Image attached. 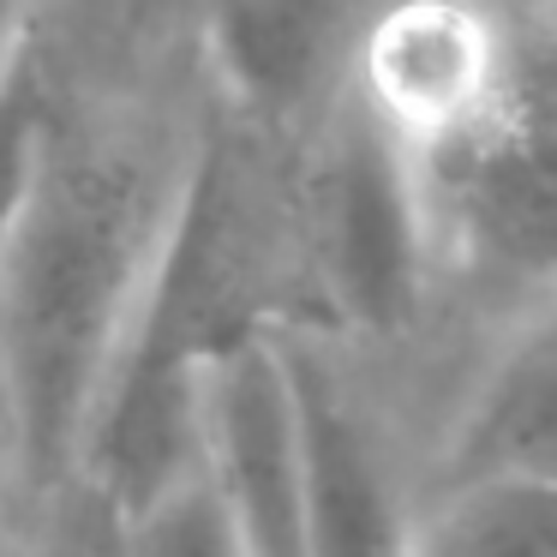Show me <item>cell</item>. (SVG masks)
<instances>
[{"instance_id":"obj_10","label":"cell","mask_w":557,"mask_h":557,"mask_svg":"<svg viewBox=\"0 0 557 557\" xmlns=\"http://www.w3.org/2000/svg\"><path fill=\"white\" fill-rule=\"evenodd\" d=\"M126 557H246L210 468L186 473L181 485L126 516Z\"/></svg>"},{"instance_id":"obj_5","label":"cell","mask_w":557,"mask_h":557,"mask_svg":"<svg viewBox=\"0 0 557 557\" xmlns=\"http://www.w3.org/2000/svg\"><path fill=\"white\" fill-rule=\"evenodd\" d=\"M205 468L246 557H312L288 330L234 348L205 384Z\"/></svg>"},{"instance_id":"obj_7","label":"cell","mask_w":557,"mask_h":557,"mask_svg":"<svg viewBox=\"0 0 557 557\" xmlns=\"http://www.w3.org/2000/svg\"><path fill=\"white\" fill-rule=\"evenodd\" d=\"M497 468H557V300L521 312L437 456V480Z\"/></svg>"},{"instance_id":"obj_9","label":"cell","mask_w":557,"mask_h":557,"mask_svg":"<svg viewBox=\"0 0 557 557\" xmlns=\"http://www.w3.org/2000/svg\"><path fill=\"white\" fill-rule=\"evenodd\" d=\"M66 73H73V61H66L61 13H49L42 30L0 73V246H7L30 186H37L42 150H49L54 121H61Z\"/></svg>"},{"instance_id":"obj_8","label":"cell","mask_w":557,"mask_h":557,"mask_svg":"<svg viewBox=\"0 0 557 557\" xmlns=\"http://www.w3.org/2000/svg\"><path fill=\"white\" fill-rule=\"evenodd\" d=\"M408 557H557V468L437 480V504L413 516Z\"/></svg>"},{"instance_id":"obj_3","label":"cell","mask_w":557,"mask_h":557,"mask_svg":"<svg viewBox=\"0 0 557 557\" xmlns=\"http://www.w3.org/2000/svg\"><path fill=\"white\" fill-rule=\"evenodd\" d=\"M288 186L306 336H330L336 348L401 336L437 282L432 222L401 133L342 85V97L288 138Z\"/></svg>"},{"instance_id":"obj_4","label":"cell","mask_w":557,"mask_h":557,"mask_svg":"<svg viewBox=\"0 0 557 557\" xmlns=\"http://www.w3.org/2000/svg\"><path fill=\"white\" fill-rule=\"evenodd\" d=\"M372 0H198V78L222 114L300 138L348 85Z\"/></svg>"},{"instance_id":"obj_1","label":"cell","mask_w":557,"mask_h":557,"mask_svg":"<svg viewBox=\"0 0 557 557\" xmlns=\"http://www.w3.org/2000/svg\"><path fill=\"white\" fill-rule=\"evenodd\" d=\"M66 61L61 121L0 246V425L30 509L85 473L205 121V109L174 114L162 97L85 78L73 37Z\"/></svg>"},{"instance_id":"obj_2","label":"cell","mask_w":557,"mask_h":557,"mask_svg":"<svg viewBox=\"0 0 557 557\" xmlns=\"http://www.w3.org/2000/svg\"><path fill=\"white\" fill-rule=\"evenodd\" d=\"M401 145L437 276L516 306V318L557 300V0H497L480 90Z\"/></svg>"},{"instance_id":"obj_11","label":"cell","mask_w":557,"mask_h":557,"mask_svg":"<svg viewBox=\"0 0 557 557\" xmlns=\"http://www.w3.org/2000/svg\"><path fill=\"white\" fill-rule=\"evenodd\" d=\"M18 557H126V516L97 485L73 480L66 492L30 509Z\"/></svg>"},{"instance_id":"obj_12","label":"cell","mask_w":557,"mask_h":557,"mask_svg":"<svg viewBox=\"0 0 557 557\" xmlns=\"http://www.w3.org/2000/svg\"><path fill=\"white\" fill-rule=\"evenodd\" d=\"M25 528H30V497H25V485H18L13 444H7V425H0V557H18Z\"/></svg>"},{"instance_id":"obj_6","label":"cell","mask_w":557,"mask_h":557,"mask_svg":"<svg viewBox=\"0 0 557 557\" xmlns=\"http://www.w3.org/2000/svg\"><path fill=\"white\" fill-rule=\"evenodd\" d=\"M288 366L294 401H300L312 557H408L413 509L401 504L389 449L354 377L342 372L336 342L288 330Z\"/></svg>"},{"instance_id":"obj_13","label":"cell","mask_w":557,"mask_h":557,"mask_svg":"<svg viewBox=\"0 0 557 557\" xmlns=\"http://www.w3.org/2000/svg\"><path fill=\"white\" fill-rule=\"evenodd\" d=\"M49 13H54V0H0V73L13 66V54L37 37Z\"/></svg>"}]
</instances>
